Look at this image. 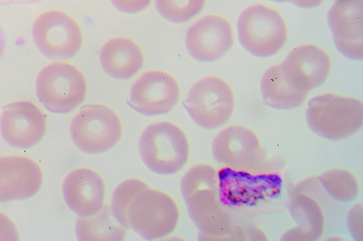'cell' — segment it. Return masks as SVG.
<instances>
[{
  "label": "cell",
  "instance_id": "6da1fadb",
  "mask_svg": "<svg viewBox=\"0 0 363 241\" xmlns=\"http://www.w3.org/2000/svg\"><path fill=\"white\" fill-rule=\"evenodd\" d=\"M217 172L208 163L191 167L182 181L190 216L206 240H227L232 225L218 199Z\"/></svg>",
  "mask_w": 363,
  "mask_h": 241
},
{
  "label": "cell",
  "instance_id": "7a4b0ae2",
  "mask_svg": "<svg viewBox=\"0 0 363 241\" xmlns=\"http://www.w3.org/2000/svg\"><path fill=\"white\" fill-rule=\"evenodd\" d=\"M237 28L242 47L258 57L279 53L289 39V28L284 15L268 4L256 2L240 13Z\"/></svg>",
  "mask_w": 363,
  "mask_h": 241
},
{
  "label": "cell",
  "instance_id": "3957f363",
  "mask_svg": "<svg viewBox=\"0 0 363 241\" xmlns=\"http://www.w3.org/2000/svg\"><path fill=\"white\" fill-rule=\"evenodd\" d=\"M306 119L310 128L320 136L342 140L362 129L363 102L354 96L323 93L310 100Z\"/></svg>",
  "mask_w": 363,
  "mask_h": 241
},
{
  "label": "cell",
  "instance_id": "277c9868",
  "mask_svg": "<svg viewBox=\"0 0 363 241\" xmlns=\"http://www.w3.org/2000/svg\"><path fill=\"white\" fill-rule=\"evenodd\" d=\"M141 157L152 171L160 175H173L182 170L191 155L190 141L177 124L160 120L143 130L139 143Z\"/></svg>",
  "mask_w": 363,
  "mask_h": 241
},
{
  "label": "cell",
  "instance_id": "5b68a950",
  "mask_svg": "<svg viewBox=\"0 0 363 241\" xmlns=\"http://www.w3.org/2000/svg\"><path fill=\"white\" fill-rule=\"evenodd\" d=\"M86 78L72 63L57 60L43 66L35 78V91L41 103L50 111L68 113L85 100Z\"/></svg>",
  "mask_w": 363,
  "mask_h": 241
},
{
  "label": "cell",
  "instance_id": "8992f818",
  "mask_svg": "<svg viewBox=\"0 0 363 241\" xmlns=\"http://www.w3.org/2000/svg\"><path fill=\"white\" fill-rule=\"evenodd\" d=\"M70 133L76 146L90 154L114 148L122 138L123 127L117 112L102 103L83 106L73 117Z\"/></svg>",
  "mask_w": 363,
  "mask_h": 241
},
{
  "label": "cell",
  "instance_id": "52a82bcc",
  "mask_svg": "<svg viewBox=\"0 0 363 241\" xmlns=\"http://www.w3.org/2000/svg\"><path fill=\"white\" fill-rule=\"evenodd\" d=\"M128 228L149 240L173 233L179 226L181 211L169 193L150 186L135 199L128 211Z\"/></svg>",
  "mask_w": 363,
  "mask_h": 241
},
{
  "label": "cell",
  "instance_id": "ba28073f",
  "mask_svg": "<svg viewBox=\"0 0 363 241\" xmlns=\"http://www.w3.org/2000/svg\"><path fill=\"white\" fill-rule=\"evenodd\" d=\"M184 105L198 125L214 129L230 119L236 100L233 89L225 79L216 75H208L191 86Z\"/></svg>",
  "mask_w": 363,
  "mask_h": 241
},
{
  "label": "cell",
  "instance_id": "9c48e42d",
  "mask_svg": "<svg viewBox=\"0 0 363 241\" xmlns=\"http://www.w3.org/2000/svg\"><path fill=\"white\" fill-rule=\"evenodd\" d=\"M31 33L37 47L47 57L57 60L75 57L83 43L79 22L60 8L47 9L38 14Z\"/></svg>",
  "mask_w": 363,
  "mask_h": 241
},
{
  "label": "cell",
  "instance_id": "30bf717a",
  "mask_svg": "<svg viewBox=\"0 0 363 241\" xmlns=\"http://www.w3.org/2000/svg\"><path fill=\"white\" fill-rule=\"evenodd\" d=\"M48 127V117L35 102L19 99L9 103L0 114V131L11 146L31 148L45 138Z\"/></svg>",
  "mask_w": 363,
  "mask_h": 241
},
{
  "label": "cell",
  "instance_id": "8fae6325",
  "mask_svg": "<svg viewBox=\"0 0 363 241\" xmlns=\"http://www.w3.org/2000/svg\"><path fill=\"white\" fill-rule=\"evenodd\" d=\"M180 97V85L172 74L151 69L143 73L132 83L129 102L137 112L155 116L172 110Z\"/></svg>",
  "mask_w": 363,
  "mask_h": 241
},
{
  "label": "cell",
  "instance_id": "7c38bea8",
  "mask_svg": "<svg viewBox=\"0 0 363 241\" xmlns=\"http://www.w3.org/2000/svg\"><path fill=\"white\" fill-rule=\"evenodd\" d=\"M235 32L225 16L208 13L195 20L189 27L186 45L189 54L203 62L216 61L233 47Z\"/></svg>",
  "mask_w": 363,
  "mask_h": 241
},
{
  "label": "cell",
  "instance_id": "4fadbf2b",
  "mask_svg": "<svg viewBox=\"0 0 363 241\" xmlns=\"http://www.w3.org/2000/svg\"><path fill=\"white\" fill-rule=\"evenodd\" d=\"M213 153L218 161L239 170H253L264 155L257 134L242 124H232L223 129L213 141Z\"/></svg>",
  "mask_w": 363,
  "mask_h": 241
},
{
  "label": "cell",
  "instance_id": "5bb4252c",
  "mask_svg": "<svg viewBox=\"0 0 363 241\" xmlns=\"http://www.w3.org/2000/svg\"><path fill=\"white\" fill-rule=\"evenodd\" d=\"M281 64L289 82L308 93L327 81L333 66L328 52L313 43L294 47Z\"/></svg>",
  "mask_w": 363,
  "mask_h": 241
},
{
  "label": "cell",
  "instance_id": "9a60e30c",
  "mask_svg": "<svg viewBox=\"0 0 363 241\" xmlns=\"http://www.w3.org/2000/svg\"><path fill=\"white\" fill-rule=\"evenodd\" d=\"M328 26L338 51L352 60L363 58V0H333Z\"/></svg>",
  "mask_w": 363,
  "mask_h": 241
},
{
  "label": "cell",
  "instance_id": "2e32d148",
  "mask_svg": "<svg viewBox=\"0 0 363 241\" xmlns=\"http://www.w3.org/2000/svg\"><path fill=\"white\" fill-rule=\"evenodd\" d=\"M44 173L33 158L19 154L0 155V201L31 198L40 190Z\"/></svg>",
  "mask_w": 363,
  "mask_h": 241
},
{
  "label": "cell",
  "instance_id": "e0dca14e",
  "mask_svg": "<svg viewBox=\"0 0 363 241\" xmlns=\"http://www.w3.org/2000/svg\"><path fill=\"white\" fill-rule=\"evenodd\" d=\"M62 194L69 208L80 217L94 216L105 207V181L99 172L89 167L74 168L67 175Z\"/></svg>",
  "mask_w": 363,
  "mask_h": 241
},
{
  "label": "cell",
  "instance_id": "ac0fdd59",
  "mask_svg": "<svg viewBox=\"0 0 363 241\" xmlns=\"http://www.w3.org/2000/svg\"><path fill=\"white\" fill-rule=\"evenodd\" d=\"M103 69L111 76L126 80L137 74L145 64L140 45L132 38L116 36L107 40L99 53Z\"/></svg>",
  "mask_w": 363,
  "mask_h": 241
},
{
  "label": "cell",
  "instance_id": "d6986e66",
  "mask_svg": "<svg viewBox=\"0 0 363 241\" xmlns=\"http://www.w3.org/2000/svg\"><path fill=\"white\" fill-rule=\"evenodd\" d=\"M262 98L269 106L289 110L299 107L307 99L309 93L293 86L285 77L281 62L269 66L264 72L260 83Z\"/></svg>",
  "mask_w": 363,
  "mask_h": 241
},
{
  "label": "cell",
  "instance_id": "ffe728a7",
  "mask_svg": "<svg viewBox=\"0 0 363 241\" xmlns=\"http://www.w3.org/2000/svg\"><path fill=\"white\" fill-rule=\"evenodd\" d=\"M125 228L105 207L94 216L80 217L77 223V235L83 240H121L125 236Z\"/></svg>",
  "mask_w": 363,
  "mask_h": 241
},
{
  "label": "cell",
  "instance_id": "44dd1931",
  "mask_svg": "<svg viewBox=\"0 0 363 241\" xmlns=\"http://www.w3.org/2000/svg\"><path fill=\"white\" fill-rule=\"evenodd\" d=\"M293 216L298 223L297 229L303 240L318 238L323 229V216L319 205L311 197L299 194L291 203Z\"/></svg>",
  "mask_w": 363,
  "mask_h": 241
},
{
  "label": "cell",
  "instance_id": "7402d4cb",
  "mask_svg": "<svg viewBox=\"0 0 363 241\" xmlns=\"http://www.w3.org/2000/svg\"><path fill=\"white\" fill-rule=\"evenodd\" d=\"M320 179L328 193L338 201H351L359 195V181L356 175L347 169L327 170L320 175Z\"/></svg>",
  "mask_w": 363,
  "mask_h": 241
},
{
  "label": "cell",
  "instance_id": "603a6c76",
  "mask_svg": "<svg viewBox=\"0 0 363 241\" xmlns=\"http://www.w3.org/2000/svg\"><path fill=\"white\" fill-rule=\"evenodd\" d=\"M150 185L143 180L130 177L122 181L115 189L111 211L115 218L128 228V211L136 196Z\"/></svg>",
  "mask_w": 363,
  "mask_h": 241
},
{
  "label": "cell",
  "instance_id": "cb8c5ba5",
  "mask_svg": "<svg viewBox=\"0 0 363 241\" xmlns=\"http://www.w3.org/2000/svg\"><path fill=\"white\" fill-rule=\"evenodd\" d=\"M160 14L173 23L187 22L200 14L207 0H155Z\"/></svg>",
  "mask_w": 363,
  "mask_h": 241
},
{
  "label": "cell",
  "instance_id": "d4e9b609",
  "mask_svg": "<svg viewBox=\"0 0 363 241\" xmlns=\"http://www.w3.org/2000/svg\"><path fill=\"white\" fill-rule=\"evenodd\" d=\"M20 240L18 229L13 220L0 211V241H16Z\"/></svg>",
  "mask_w": 363,
  "mask_h": 241
},
{
  "label": "cell",
  "instance_id": "484cf974",
  "mask_svg": "<svg viewBox=\"0 0 363 241\" xmlns=\"http://www.w3.org/2000/svg\"><path fill=\"white\" fill-rule=\"evenodd\" d=\"M153 0H111L113 5L120 11L135 14L147 9Z\"/></svg>",
  "mask_w": 363,
  "mask_h": 241
},
{
  "label": "cell",
  "instance_id": "4316f807",
  "mask_svg": "<svg viewBox=\"0 0 363 241\" xmlns=\"http://www.w3.org/2000/svg\"><path fill=\"white\" fill-rule=\"evenodd\" d=\"M349 227L356 239H362V211L361 204L354 206L349 214Z\"/></svg>",
  "mask_w": 363,
  "mask_h": 241
},
{
  "label": "cell",
  "instance_id": "83f0119b",
  "mask_svg": "<svg viewBox=\"0 0 363 241\" xmlns=\"http://www.w3.org/2000/svg\"><path fill=\"white\" fill-rule=\"evenodd\" d=\"M325 0H297L294 4L303 8H313L320 6Z\"/></svg>",
  "mask_w": 363,
  "mask_h": 241
},
{
  "label": "cell",
  "instance_id": "f1b7e54d",
  "mask_svg": "<svg viewBox=\"0 0 363 241\" xmlns=\"http://www.w3.org/2000/svg\"><path fill=\"white\" fill-rule=\"evenodd\" d=\"M271 1H275V2H279V3H288V2H291V3H294L297 0H271Z\"/></svg>",
  "mask_w": 363,
  "mask_h": 241
}]
</instances>
